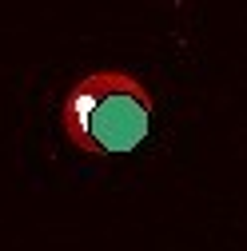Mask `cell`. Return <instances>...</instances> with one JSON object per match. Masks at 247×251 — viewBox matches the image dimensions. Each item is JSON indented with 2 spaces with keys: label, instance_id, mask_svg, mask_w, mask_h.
<instances>
[{
  "label": "cell",
  "instance_id": "6da1fadb",
  "mask_svg": "<svg viewBox=\"0 0 247 251\" xmlns=\"http://www.w3.org/2000/svg\"><path fill=\"white\" fill-rule=\"evenodd\" d=\"M151 108L156 96L136 72L92 68L64 92L60 128L84 155H120L148 140Z\"/></svg>",
  "mask_w": 247,
  "mask_h": 251
}]
</instances>
